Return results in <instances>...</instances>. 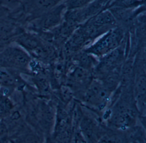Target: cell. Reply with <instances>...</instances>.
I'll list each match as a JSON object with an SVG mask.
<instances>
[{"label":"cell","instance_id":"obj_3","mask_svg":"<svg viewBox=\"0 0 146 143\" xmlns=\"http://www.w3.org/2000/svg\"><path fill=\"white\" fill-rule=\"evenodd\" d=\"M135 116V112L129 106L117 105L112 115V122L118 127H125L134 121Z\"/></svg>","mask_w":146,"mask_h":143},{"label":"cell","instance_id":"obj_5","mask_svg":"<svg viewBox=\"0 0 146 143\" xmlns=\"http://www.w3.org/2000/svg\"><path fill=\"white\" fill-rule=\"evenodd\" d=\"M106 95L101 88L95 86L90 91L86 100L90 107L101 109L106 106Z\"/></svg>","mask_w":146,"mask_h":143},{"label":"cell","instance_id":"obj_9","mask_svg":"<svg viewBox=\"0 0 146 143\" xmlns=\"http://www.w3.org/2000/svg\"><path fill=\"white\" fill-rule=\"evenodd\" d=\"M9 13V9L0 3V23L7 21Z\"/></svg>","mask_w":146,"mask_h":143},{"label":"cell","instance_id":"obj_11","mask_svg":"<svg viewBox=\"0 0 146 143\" xmlns=\"http://www.w3.org/2000/svg\"><path fill=\"white\" fill-rule=\"evenodd\" d=\"M4 126H2V123H1V122L0 121V134L2 133V132H3V130L2 129L4 128Z\"/></svg>","mask_w":146,"mask_h":143},{"label":"cell","instance_id":"obj_6","mask_svg":"<svg viewBox=\"0 0 146 143\" xmlns=\"http://www.w3.org/2000/svg\"><path fill=\"white\" fill-rule=\"evenodd\" d=\"M51 2L46 1H27L24 4V9L27 13L32 15L35 18H39L40 14L46 8L49 6Z\"/></svg>","mask_w":146,"mask_h":143},{"label":"cell","instance_id":"obj_2","mask_svg":"<svg viewBox=\"0 0 146 143\" xmlns=\"http://www.w3.org/2000/svg\"><path fill=\"white\" fill-rule=\"evenodd\" d=\"M22 29L17 25L8 21L0 23V50L21 35Z\"/></svg>","mask_w":146,"mask_h":143},{"label":"cell","instance_id":"obj_7","mask_svg":"<svg viewBox=\"0 0 146 143\" xmlns=\"http://www.w3.org/2000/svg\"><path fill=\"white\" fill-rule=\"evenodd\" d=\"M0 83L7 86L12 85L15 83L12 75L8 72L0 68Z\"/></svg>","mask_w":146,"mask_h":143},{"label":"cell","instance_id":"obj_8","mask_svg":"<svg viewBox=\"0 0 146 143\" xmlns=\"http://www.w3.org/2000/svg\"><path fill=\"white\" fill-rule=\"evenodd\" d=\"M97 143H123L120 137L115 134H107L101 138Z\"/></svg>","mask_w":146,"mask_h":143},{"label":"cell","instance_id":"obj_1","mask_svg":"<svg viewBox=\"0 0 146 143\" xmlns=\"http://www.w3.org/2000/svg\"><path fill=\"white\" fill-rule=\"evenodd\" d=\"M30 61L28 54L18 48L9 47L0 53V68L23 69L28 66Z\"/></svg>","mask_w":146,"mask_h":143},{"label":"cell","instance_id":"obj_4","mask_svg":"<svg viewBox=\"0 0 146 143\" xmlns=\"http://www.w3.org/2000/svg\"><path fill=\"white\" fill-rule=\"evenodd\" d=\"M71 121L68 116H61L57 123L54 135L55 143H69L72 136Z\"/></svg>","mask_w":146,"mask_h":143},{"label":"cell","instance_id":"obj_10","mask_svg":"<svg viewBox=\"0 0 146 143\" xmlns=\"http://www.w3.org/2000/svg\"><path fill=\"white\" fill-rule=\"evenodd\" d=\"M23 143H40V140L36 134H29L25 137Z\"/></svg>","mask_w":146,"mask_h":143}]
</instances>
